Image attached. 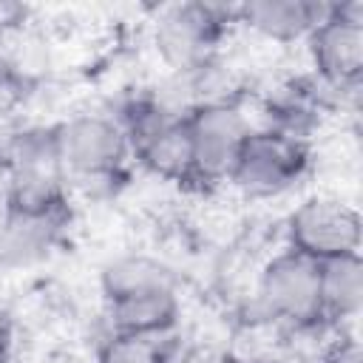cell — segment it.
I'll use <instances>...</instances> for the list:
<instances>
[{"instance_id":"obj_1","label":"cell","mask_w":363,"mask_h":363,"mask_svg":"<svg viewBox=\"0 0 363 363\" xmlns=\"http://www.w3.org/2000/svg\"><path fill=\"white\" fill-rule=\"evenodd\" d=\"M312 167L306 136L286 133L272 125L250 128L227 184L247 199H278L295 190Z\"/></svg>"},{"instance_id":"obj_2","label":"cell","mask_w":363,"mask_h":363,"mask_svg":"<svg viewBox=\"0 0 363 363\" xmlns=\"http://www.w3.org/2000/svg\"><path fill=\"white\" fill-rule=\"evenodd\" d=\"M51 139L68 182H111L133 159L128 136L111 113H74L51 125Z\"/></svg>"},{"instance_id":"obj_3","label":"cell","mask_w":363,"mask_h":363,"mask_svg":"<svg viewBox=\"0 0 363 363\" xmlns=\"http://www.w3.org/2000/svg\"><path fill=\"white\" fill-rule=\"evenodd\" d=\"M230 20L235 23L233 9L213 3L167 6L153 23V48L170 71L199 74L213 62Z\"/></svg>"},{"instance_id":"obj_4","label":"cell","mask_w":363,"mask_h":363,"mask_svg":"<svg viewBox=\"0 0 363 363\" xmlns=\"http://www.w3.org/2000/svg\"><path fill=\"white\" fill-rule=\"evenodd\" d=\"M360 210L332 193H312L301 199L284 224L286 247L315 264L360 252Z\"/></svg>"},{"instance_id":"obj_5","label":"cell","mask_w":363,"mask_h":363,"mask_svg":"<svg viewBox=\"0 0 363 363\" xmlns=\"http://www.w3.org/2000/svg\"><path fill=\"white\" fill-rule=\"evenodd\" d=\"M184 133L190 145L193 182L218 184L227 182L238 150L250 133V119L238 105L227 99H201L190 105L184 113Z\"/></svg>"},{"instance_id":"obj_6","label":"cell","mask_w":363,"mask_h":363,"mask_svg":"<svg viewBox=\"0 0 363 363\" xmlns=\"http://www.w3.org/2000/svg\"><path fill=\"white\" fill-rule=\"evenodd\" d=\"M255 295L261 309L284 326L312 329L326 320L320 303L318 264L289 247L264 261V267L258 269Z\"/></svg>"},{"instance_id":"obj_7","label":"cell","mask_w":363,"mask_h":363,"mask_svg":"<svg viewBox=\"0 0 363 363\" xmlns=\"http://www.w3.org/2000/svg\"><path fill=\"white\" fill-rule=\"evenodd\" d=\"M318 82L329 91H354L363 79V3L326 6L323 20L306 37Z\"/></svg>"},{"instance_id":"obj_8","label":"cell","mask_w":363,"mask_h":363,"mask_svg":"<svg viewBox=\"0 0 363 363\" xmlns=\"http://www.w3.org/2000/svg\"><path fill=\"white\" fill-rule=\"evenodd\" d=\"M102 303H105L108 332H116V335L167 337L182 318L179 286L125 292L116 298H105Z\"/></svg>"},{"instance_id":"obj_9","label":"cell","mask_w":363,"mask_h":363,"mask_svg":"<svg viewBox=\"0 0 363 363\" xmlns=\"http://www.w3.org/2000/svg\"><path fill=\"white\" fill-rule=\"evenodd\" d=\"M235 23L269 43H306L312 28L323 20L326 6L312 0H250L233 6Z\"/></svg>"},{"instance_id":"obj_10","label":"cell","mask_w":363,"mask_h":363,"mask_svg":"<svg viewBox=\"0 0 363 363\" xmlns=\"http://www.w3.org/2000/svg\"><path fill=\"white\" fill-rule=\"evenodd\" d=\"M62 221L65 216L26 213L6 201V213L0 218V264L26 267L45 258L62 230Z\"/></svg>"},{"instance_id":"obj_11","label":"cell","mask_w":363,"mask_h":363,"mask_svg":"<svg viewBox=\"0 0 363 363\" xmlns=\"http://www.w3.org/2000/svg\"><path fill=\"white\" fill-rule=\"evenodd\" d=\"M323 318L335 323H354L363 309V261L360 252L329 258L318 264Z\"/></svg>"},{"instance_id":"obj_12","label":"cell","mask_w":363,"mask_h":363,"mask_svg":"<svg viewBox=\"0 0 363 363\" xmlns=\"http://www.w3.org/2000/svg\"><path fill=\"white\" fill-rule=\"evenodd\" d=\"M156 286H179L176 275L167 264H162L153 255L145 252H128L113 258L111 264L102 267L99 275V292L105 298H116L125 292H142V289H156Z\"/></svg>"},{"instance_id":"obj_13","label":"cell","mask_w":363,"mask_h":363,"mask_svg":"<svg viewBox=\"0 0 363 363\" xmlns=\"http://www.w3.org/2000/svg\"><path fill=\"white\" fill-rule=\"evenodd\" d=\"M96 363H173V354L167 337L108 332L105 343L99 346Z\"/></svg>"},{"instance_id":"obj_14","label":"cell","mask_w":363,"mask_h":363,"mask_svg":"<svg viewBox=\"0 0 363 363\" xmlns=\"http://www.w3.org/2000/svg\"><path fill=\"white\" fill-rule=\"evenodd\" d=\"M318 363H363V352H360V340L354 335H340L320 357Z\"/></svg>"},{"instance_id":"obj_15","label":"cell","mask_w":363,"mask_h":363,"mask_svg":"<svg viewBox=\"0 0 363 363\" xmlns=\"http://www.w3.org/2000/svg\"><path fill=\"white\" fill-rule=\"evenodd\" d=\"M9 357H11V335L0 323V363H9Z\"/></svg>"},{"instance_id":"obj_16","label":"cell","mask_w":363,"mask_h":363,"mask_svg":"<svg viewBox=\"0 0 363 363\" xmlns=\"http://www.w3.org/2000/svg\"><path fill=\"white\" fill-rule=\"evenodd\" d=\"M0 62H3V60H0Z\"/></svg>"}]
</instances>
